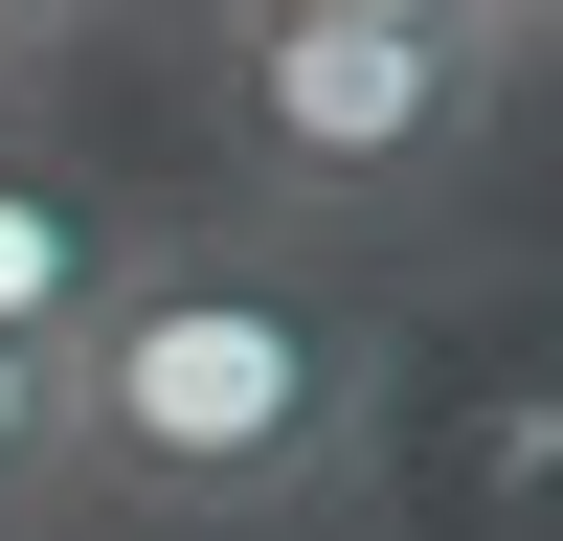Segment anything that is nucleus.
Masks as SVG:
<instances>
[{"label": "nucleus", "mask_w": 563, "mask_h": 541, "mask_svg": "<svg viewBox=\"0 0 563 541\" xmlns=\"http://www.w3.org/2000/svg\"><path fill=\"white\" fill-rule=\"evenodd\" d=\"M68 384V519L135 541H294L384 451V294L249 203H135Z\"/></svg>", "instance_id": "f257e3e1"}, {"label": "nucleus", "mask_w": 563, "mask_h": 541, "mask_svg": "<svg viewBox=\"0 0 563 541\" xmlns=\"http://www.w3.org/2000/svg\"><path fill=\"white\" fill-rule=\"evenodd\" d=\"M519 68L496 23H203V135H225V203L339 249V225H429L451 180L496 158Z\"/></svg>", "instance_id": "f03ea898"}, {"label": "nucleus", "mask_w": 563, "mask_h": 541, "mask_svg": "<svg viewBox=\"0 0 563 541\" xmlns=\"http://www.w3.org/2000/svg\"><path fill=\"white\" fill-rule=\"evenodd\" d=\"M113 249H135V203H113V180H45V158H0V339H23V361H68V339H90Z\"/></svg>", "instance_id": "7ed1b4c3"}, {"label": "nucleus", "mask_w": 563, "mask_h": 541, "mask_svg": "<svg viewBox=\"0 0 563 541\" xmlns=\"http://www.w3.org/2000/svg\"><path fill=\"white\" fill-rule=\"evenodd\" d=\"M0 541H68V384L0 339Z\"/></svg>", "instance_id": "20e7f679"}, {"label": "nucleus", "mask_w": 563, "mask_h": 541, "mask_svg": "<svg viewBox=\"0 0 563 541\" xmlns=\"http://www.w3.org/2000/svg\"><path fill=\"white\" fill-rule=\"evenodd\" d=\"M135 0H0V90H45V68H90Z\"/></svg>", "instance_id": "39448f33"}, {"label": "nucleus", "mask_w": 563, "mask_h": 541, "mask_svg": "<svg viewBox=\"0 0 563 541\" xmlns=\"http://www.w3.org/2000/svg\"><path fill=\"white\" fill-rule=\"evenodd\" d=\"M203 23H496V0H203ZM519 68V45H496Z\"/></svg>", "instance_id": "423d86ee"}, {"label": "nucleus", "mask_w": 563, "mask_h": 541, "mask_svg": "<svg viewBox=\"0 0 563 541\" xmlns=\"http://www.w3.org/2000/svg\"><path fill=\"white\" fill-rule=\"evenodd\" d=\"M496 45H519V68H563V0H496Z\"/></svg>", "instance_id": "0eeeda50"}]
</instances>
